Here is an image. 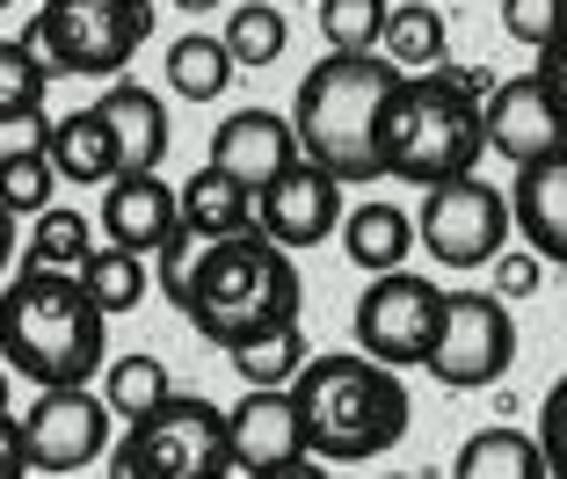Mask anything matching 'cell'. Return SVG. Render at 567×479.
I'll use <instances>...</instances> for the list:
<instances>
[{
  "label": "cell",
  "mask_w": 567,
  "mask_h": 479,
  "mask_svg": "<svg viewBox=\"0 0 567 479\" xmlns=\"http://www.w3.org/2000/svg\"><path fill=\"white\" fill-rule=\"evenodd\" d=\"M517 364V313L495 291H444V334L430 348V378L451 393H487Z\"/></svg>",
  "instance_id": "10"
},
{
  "label": "cell",
  "mask_w": 567,
  "mask_h": 479,
  "mask_svg": "<svg viewBox=\"0 0 567 479\" xmlns=\"http://www.w3.org/2000/svg\"><path fill=\"white\" fill-rule=\"evenodd\" d=\"M509 218H517L524 248L538 262L567 269V146L538 167H517V183H509Z\"/></svg>",
  "instance_id": "18"
},
{
  "label": "cell",
  "mask_w": 567,
  "mask_h": 479,
  "mask_svg": "<svg viewBox=\"0 0 567 479\" xmlns=\"http://www.w3.org/2000/svg\"><path fill=\"white\" fill-rule=\"evenodd\" d=\"M16 254H22V232H16V218L0 211V277H8V269H16Z\"/></svg>",
  "instance_id": "41"
},
{
  "label": "cell",
  "mask_w": 567,
  "mask_h": 479,
  "mask_svg": "<svg viewBox=\"0 0 567 479\" xmlns=\"http://www.w3.org/2000/svg\"><path fill=\"white\" fill-rule=\"evenodd\" d=\"M385 479H415V472H385Z\"/></svg>",
  "instance_id": "44"
},
{
  "label": "cell",
  "mask_w": 567,
  "mask_h": 479,
  "mask_svg": "<svg viewBox=\"0 0 567 479\" xmlns=\"http://www.w3.org/2000/svg\"><path fill=\"white\" fill-rule=\"evenodd\" d=\"M51 66L37 59L30 37H0V116H44Z\"/></svg>",
  "instance_id": "30"
},
{
  "label": "cell",
  "mask_w": 567,
  "mask_h": 479,
  "mask_svg": "<svg viewBox=\"0 0 567 479\" xmlns=\"http://www.w3.org/2000/svg\"><path fill=\"white\" fill-rule=\"evenodd\" d=\"M110 479H226L234 472V444H226V407L197 393H175L132 421L102 458Z\"/></svg>",
  "instance_id": "6"
},
{
  "label": "cell",
  "mask_w": 567,
  "mask_h": 479,
  "mask_svg": "<svg viewBox=\"0 0 567 479\" xmlns=\"http://www.w3.org/2000/svg\"><path fill=\"white\" fill-rule=\"evenodd\" d=\"M444 334V283L415 277V269H393V277H371L364 298H357L350 313V342L357 356L385 371H430V348Z\"/></svg>",
  "instance_id": "8"
},
{
  "label": "cell",
  "mask_w": 567,
  "mask_h": 479,
  "mask_svg": "<svg viewBox=\"0 0 567 479\" xmlns=\"http://www.w3.org/2000/svg\"><path fill=\"white\" fill-rule=\"evenodd\" d=\"M299 298H306L299 262L248 226V232L212 240V248L197 254L189 291H183V313H189V327H197L212 348L240 356V348L269 342V334L299 327Z\"/></svg>",
  "instance_id": "2"
},
{
  "label": "cell",
  "mask_w": 567,
  "mask_h": 479,
  "mask_svg": "<svg viewBox=\"0 0 567 479\" xmlns=\"http://www.w3.org/2000/svg\"><path fill=\"white\" fill-rule=\"evenodd\" d=\"M393 87H401V73L385 66L379 51H328V59L299 81V102H291L299 160L328 167L342 189L385 183V167H379V110H385Z\"/></svg>",
  "instance_id": "4"
},
{
  "label": "cell",
  "mask_w": 567,
  "mask_h": 479,
  "mask_svg": "<svg viewBox=\"0 0 567 479\" xmlns=\"http://www.w3.org/2000/svg\"><path fill=\"white\" fill-rule=\"evenodd\" d=\"M502 30H509V44L546 51L567 30V0H502Z\"/></svg>",
  "instance_id": "33"
},
{
  "label": "cell",
  "mask_w": 567,
  "mask_h": 479,
  "mask_svg": "<svg viewBox=\"0 0 567 479\" xmlns=\"http://www.w3.org/2000/svg\"><path fill=\"white\" fill-rule=\"evenodd\" d=\"M291 8H306V0H291ZM313 8H320V0H313Z\"/></svg>",
  "instance_id": "46"
},
{
  "label": "cell",
  "mask_w": 567,
  "mask_h": 479,
  "mask_svg": "<svg viewBox=\"0 0 567 479\" xmlns=\"http://www.w3.org/2000/svg\"><path fill=\"white\" fill-rule=\"evenodd\" d=\"M538 450H546V472L567 479V378H553V393L538 399Z\"/></svg>",
  "instance_id": "35"
},
{
  "label": "cell",
  "mask_w": 567,
  "mask_h": 479,
  "mask_svg": "<svg viewBox=\"0 0 567 479\" xmlns=\"http://www.w3.org/2000/svg\"><path fill=\"white\" fill-rule=\"evenodd\" d=\"M95 116H102V132H110V146H117V175H161V160H167V102H161V87H146V81H110L102 87V102H95Z\"/></svg>",
  "instance_id": "15"
},
{
  "label": "cell",
  "mask_w": 567,
  "mask_h": 479,
  "mask_svg": "<svg viewBox=\"0 0 567 479\" xmlns=\"http://www.w3.org/2000/svg\"><path fill=\"white\" fill-rule=\"evenodd\" d=\"M451 51V22L436 0H393V15H385V37H379V59L393 73H430L444 66Z\"/></svg>",
  "instance_id": "21"
},
{
  "label": "cell",
  "mask_w": 567,
  "mask_h": 479,
  "mask_svg": "<svg viewBox=\"0 0 567 479\" xmlns=\"http://www.w3.org/2000/svg\"><path fill=\"white\" fill-rule=\"evenodd\" d=\"M226 444H234V472H277V465L306 458V421L291 393H248L226 414Z\"/></svg>",
  "instance_id": "16"
},
{
  "label": "cell",
  "mask_w": 567,
  "mask_h": 479,
  "mask_svg": "<svg viewBox=\"0 0 567 479\" xmlns=\"http://www.w3.org/2000/svg\"><path fill=\"white\" fill-rule=\"evenodd\" d=\"M509 232H517V218H509V189L481 183V175H466V183H436L422 189V211H415V248L430 254V262L444 269H487L502 248H509Z\"/></svg>",
  "instance_id": "9"
},
{
  "label": "cell",
  "mask_w": 567,
  "mask_h": 479,
  "mask_svg": "<svg viewBox=\"0 0 567 479\" xmlns=\"http://www.w3.org/2000/svg\"><path fill=\"white\" fill-rule=\"evenodd\" d=\"M51 116H0V160H22V153H44Z\"/></svg>",
  "instance_id": "37"
},
{
  "label": "cell",
  "mask_w": 567,
  "mask_h": 479,
  "mask_svg": "<svg viewBox=\"0 0 567 479\" xmlns=\"http://www.w3.org/2000/svg\"><path fill=\"white\" fill-rule=\"evenodd\" d=\"M487 73L481 66H451V73H401V87L379 110V167L385 183L436 189V183H466L487 160Z\"/></svg>",
  "instance_id": "1"
},
{
  "label": "cell",
  "mask_w": 567,
  "mask_h": 479,
  "mask_svg": "<svg viewBox=\"0 0 567 479\" xmlns=\"http://www.w3.org/2000/svg\"><path fill=\"white\" fill-rule=\"evenodd\" d=\"M218 44H226L234 73H262L291 51V15H284L277 0H240L234 15H226V30H218Z\"/></svg>",
  "instance_id": "24"
},
{
  "label": "cell",
  "mask_w": 567,
  "mask_h": 479,
  "mask_svg": "<svg viewBox=\"0 0 567 479\" xmlns=\"http://www.w3.org/2000/svg\"><path fill=\"white\" fill-rule=\"evenodd\" d=\"M306 364H313L306 327H284V334H269V342H255V348H240V356H234V371H240L248 393H291V378H299Z\"/></svg>",
  "instance_id": "29"
},
{
  "label": "cell",
  "mask_w": 567,
  "mask_h": 479,
  "mask_svg": "<svg viewBox=\"0 0 567 479\" xmlns=\"http://www.w3.org/2000/svg\"><path fill=\"white\" fill-rule=\"evenodd\" d=\"M197 254H204V240L189 226H175L161 240V248H153V283H161V298L167 305H183V291H189V269H197Z\"/></svg>",
  "instance_id": "34"
},
{
  "label": "cell",
  "mask_w": 567,
  "mask_h": 479,
  "mask_svg": "<svg viewBox=\"0 0 567 479\" xmlns=\"http://www.w3.org/2000/svg\"><path fill=\"white\" fill-rule=\"evenodd\" d=\"M117 444V414L102 407L95 385H51L37 393V407L22 414V450H30V472H87V465L110 458Z\"/></svg>",
  "instance_id": "11"
},
{
  "label": "cell",
  "mask_w": 567,
  "mask_h": 479,
  "mask_svg": "<svg viewBox=\"0 0 567 479\" xmlns=\"http://www.w3.org/2000/svg\"><path fill=\"white\" fill-rule=\"evenodd\" d=\"M342 183H334L328 167L313 160H291L277 175V183L255 197V232L262 240H277L284 254H299V248H320V240H334L342 232Z\"/></svg>",
  "instance_id": "12"
},
{
  "label": "cell",
  "mask_w": 567,
  "mask_h": 479,
  "mask_svg": "<svg viewBox=\"0 0 567 479\" xmlns=\"http://www.w3.org/2000/svg\"><path fill=\"white\" fill-rule=\"evenodd\" d=\"M87 254H95V226H87L81 211H66V204L37 211L30 240H22V269H59V277H81Z\"/></svg>",
  "instance_id": "28"
},
{
  "label": "cell",
  "mask_w": 567,
  "mask_h": 479,
  "mask_svg": "<svg viewBox=\"0 0 567 479\" xmlns=\"http://www.w3.org/2000/svg\"><path fill=\"white\" fill-rule=\"evenodd\" d=\"M291 399L306 421V458L320 465H371L408 444V421H415L408 378L371 356H313L291 378Z\"/></svg>",
  "instance_id": "5"
},
{
  "label": "cell",
  "mask_w": 567,
  "mask_h": 479,
  "mask_svg": "<svg viewBox=\"0 0 567 479\" xmlns=\"http://www.w3.org/2000/svg\"><path fill=\"white\" fill-rule=\"evenodd\" d=\"M487 269H495V298H502V305H524V298L546 283V262H538L532 248H502Z\"/></svg>",
  "instance_id": "36"
},
{
  "label": "cell",
  "mask_w": 567,
  "mask_h": 479,
  "mask_svg": "<svg viewBox=\"0 0 567 479\" xmlns=\"http://www.w3.org/2000/svg\"><path fill=\"white\" fill-rule=\"evenodd\" d=\"M44 160L66 175V183L95 189V183H117V146L102 132L95 110H73V116H51V138H44Z\"/></svg>",
  "instance_id": "22"
},
{
  "label": "cell",
  "mask_w": 567,
  "mask_h": 479,
  "mask_svg": "<svg viewBox=\"0 0 567 479\" xmlns=\"http://www.w3.org/2000/svg\"><path fill=\"white\" fill-rule=\"evenodd\" d=\"M0 407H8V364H0Z\"/></svg>",
  "instance_id": "43"
},
{
  "label": "cell",
  "mask_w": 567,
  "mask_h": 479,
  "mask_svg": "<svg viewBox=\"0 0 567 479\" xmlns=\"http://www.w3.org/2000/svg\"><path fill=\"white\" fill-rule=\"evenodd\" d=\"M0 364L30 378L37 393L51 385H95L110 364V320L87 305L81 277L59 269H16L0 283Z\"/></svg>",
  "instance_id": "3"
},
{
  "label": "cell",
  "mask_w": 567,
  "mask_h": 479,
  "mask_svg": "<svg viewBox=\"0 0 567 479\" xmlns=\"http://www.w3.org/2000/svg\"><path fill=\"white\" fill-rule=\"evenodd\" d=\"M175 226H183V204H175V183H161V175H117V183L102 189V232H110V248L153 262V248Z\"/></svg>",
  "instance_id": "17"
},
{
  "label": "cell",
  "mask_w": 567,
  "mask_h": 479,
  "mask_svg": "<svg viewBox=\"0 0 567 479\" xmlns=\"http://www.w3.org/2000/svg\"><path fill=\"white\" fill-rule=\"evenodd\" d=\"M538 81H546V95H553V110H560V124H567V30L553 37L546 51H538Z\"/></svg>",
  "instance_id": "38"
},
{
  "label": "cell",
  "mask_w": 567,
  "mask_h": 479,
  "mask_svg": "<svg viewBox=\"0 0 567 479\" xmlns=\"http://www.w3.org/2000/svg\"><path fill=\"white\" fill-rule=\"evenodd\" d=\"M436 8H458V0H436Z\"/></svg>",
  "instance_id": "45"
},
{
  "label": "cell",
  "mask_w": 567,
  "mask_h": 479,
  "mask_svg": "<svg viewBox=\"0 0 567 479\" xmlns=\"http://www.w3.org/2000/svg\"><path fill=\"white\" fill-rule=\"evenodd\" d=\"M255 479H334V465H320V458H291V465H277V472H255Z\"/></svg>",
  "instance_id": "40"
},
{
  "label": "cell",
  "mask_w": 567,
  "mask_h": 479,
  "mask_svg": "<svg viewBox=\"0 0 567 479\" xmlns=\"http://www.w3.org/2000/svg\"><path fill=\"white\" fill-rule=\"evenodd\" d=\"M0 479H30V450H22V421L0 407Z\"/></svg>",
  "instance_id": "39"
},
{
  "label": "cell",
  "mask_w": 567,
  "mask_h": 479,
  "mask_svg": "<svg viewBox=\"0 0 567 479\" xmlns=\"http://www.w3.org/2000/svg\"><path fill=\"white\" fill-rule=\"evenodd\" d=\"M95 393H102V407H110L124 429H132V421H146L161 399H175V378H167L161 356H146V348H138V356H117V364H102Z\"/></svg>",
  "instance_id": "27"
},
{
  "label": "cell",
  "mask_w": 567,
  "mask_h": 479,
  "mask_svg": "<svg viewBox=\"0 0 567 479\" xmlns=\"http://www.w3.org/2000/svg\"><path fill=\"white\" fill-rule=\"evenodd\" d=\"M0 8H16V0H0Z\"/></svg>",
  "instance_id": "47"
},
{
  "label": "cell",
  "mask_w": 567,
  "mask_h": 479,
  "mask_svg": "<svg viewBox=\"0 0 567 479\" xmlns=\"http://www.w3.org/2000/svg\"><path fill=\"white\" fill-rule=\"evenodd\" d=\"M393 0H320V37L328 51H379Z\"/></svg>",
  "instance_id": "31"
},
{
  "label": "cell",
  "mask_w": 567,
  "mask_h": 479,
  "mask_svg": "<svg viewBox=\"0 0 567 479\" xmlns=\"http://www.w3.org/2000/svg\"><path fill=\"white\" fill-rule=\"evenodd\" d=\"M342 254H350L364 277H393V269H408V254H415V218L401 211V204L385 197H364L342 211Z\"/></svg>",
  "instance_id": "19"
},
{
  "label": "cell",
  "mask_w": 567,
  "mask_h": 479,
  "mask_svg": "<svg viewBox=\"0 0 567 479\" xmlns=\"http://www.w3.org/2000/svg\"><path fill=\"white\" fill-rule=\"evenodd\" d=\"M451 479H553V472H546V450H538L532 429L495 421V429H473L466 444H458Z\"/></svg>",
  "instance_id": "20"
},
{
  "label": "cell",
  "mask_w": 567,
  "mask_h": 479,
  "mask_svg": "<svg viewBox=\"0 0 567 479\" xmlns=\"http://www.w3.org/2000/svg\"><path fill=\"white\" fill-rule=\"evenodd\" d=\"M183 15H212V8H226V0H175Z\"/></svg>",
  "instance_id": "42"
},
{
  "label": "cell",
  "mask_w": 567,
  "mask_h": 479,
  "mask_svg": "<svg viewBox=\"0 0 567 479\" xmlns=\"http://www.w3.org/2000/svg\"><path fill=\"white\" fill-rule=\"evenodd\" d=\"M291 160H299L291 116H277V110H234V116H218V124H212V160H204V167H218L234 189L262 197Z\"/></svg>",
  "instance_id": "14"
},
{
  "label": "cell",
  "mask_w": 567,
  "mask_h": 479,
  "mask_svg": "<svg viewBox=\"0 0 567 479\" xmlns=\"http://www.w3.org/2000/svg\"><path fill=\"white\" fill-rule=\"evenodd\" d=\"M161 73H167V87H175V102H218L234 87V59H226V44H218L212 30H183L167 44Z\"/></svg>",
  "instance_id": "25"
},
{
  "label": "cell",
  "mask_w": 567,
  "mask_h": 479,
  "mask_svg": "<svg viewBox=\"0 0 567 479\" xmlns=\"http://www.w3.org/2000/svg\"><path fill=\"white\" fill-rule=\"evenodd\" d=\"M153 37L146 0H44L30 22V44L51 73L73 81H117Z\"/></svg>",
  "instance_id": "7"
},
{
  "label": "cell",
  "mask_w": 567,
  "mask_h": 479,
  "mask_svg": "<svg viewBox=\"0 0 567 479\" xmlns=\"http://www.w3.org/2000/svg\"><path fill=\"white\" fill-rule=\"evenodd\" d=\"M481 124H487V153H502L509 167H538L567 146V124H560V110H553L538 73H517V81L487 87Z\"/></svg>",
  "instance_id": "13"
},
{
  "label": "cell",
  "mask_w": 567,
  "mask_h": 479,
  "mask_svg": "<svg viewBox=\"0 0 567 479\" xmlns=\"http://www.w3.org/2000/svg\"><path fill=\"white\" fill-rule=\"evenodd\" d=\"M51 189H59V167H51L44 153L0 160V211H8V218H37V211H51Z\"/></svg>",
  "instance_id": "32"
},
{
  "label": "cell",
  "mask_w": 567,
  "mask_h": 479,
  "mask_svg": "<svg viewBox=\"0 0 567 479\" xmlns=\"http://www.w3.org/2000/svg\"><path fill=\"white\" fill-rule=\"evenodd\" d=\"M175 204H183V226L197 232L204 248H212V240H234V232L255 226V197H248V189H234L218 167H197V175L175 189Z\"/></svg>",
  "instance_id": "23"
},
{
  "label": "cell",
  "mask_w": 567,
  "mask_h": 479,
  "mask_svg": "<svg viewBox=\"0 0 567 479\" xmlns=\"http://www.w3.org/2000/svg\"><path fill=\"white\" fill-rule=\"evenodd\" d=\"M81 291H87V305H95L102 320H124V313L146 305L153 262H146V254H124V248H95L81 262Z\"/></svg>",
  "instance_id": "26"
}]
</instances>
